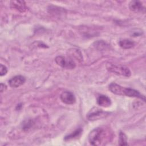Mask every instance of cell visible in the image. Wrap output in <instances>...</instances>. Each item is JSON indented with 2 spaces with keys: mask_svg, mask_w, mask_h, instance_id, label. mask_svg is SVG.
<instances>
[{
  "mask_svg": "<svg viewBox=\"0 0 146 146\" xmlns=\"http://www.w3.org/2000/svg\"><path fill=\"white\" fill-rule=\"evenodd\" d=\"M106 133L104 129L98 127L93 129L89 134L88 140L93 145H100L104 144Z\"/></svg>",
  "mask_w": 146,
  "mask_h": 146,
  "instance_id": "obj_1",
  "label": "cell"
},
{
  "mask_svg": "<svg viewBox=\"0 0 146 146\" xmlns=\"http://www.w3.org/2000/svg\"><path fill=\"white\" fill-rule=\"evenodd\" d=\"M107 69L115 74L129 77L131 75L129 69L123 65H117L111 63H107L106 64Z\"/></svg>",
  "mask_w": 146,
  "mask_h": 146,
  "instance_id": "obj_2",
  "label": "cell"
},
{
  "mask_svg": "<svg viewBox=\"0 0 146 146\" xmlns=\"http://www.w3.org/2000/svg\"><path fill=\"white\" fill-rule=\"evenodd\" d=\"M109 114L110 112H108L104 111L97 107H94L88 112L86 117L90 121H95L106 117Z\"/></svg>",
  "mask_w": 146,
  "mask_h": 146,
  "instance_id": "obj_3",
  "label": "cell"
},
{
  "mask_svg": "<svg viewBox=\"0 0 146 146\" xmlns=\"http://www.w3.org/2000/svg\"><path fill=\"white\" fill-rule=\"evenodd\" d=\"M56 64L63 68L72 69L75 67V63L72 59L66 60L65 58L62 56H58L55 59Z\"/></svg>",
  "mask_w": 146,
  "mask_h": 146,
  "instance_id": "obj_4",
  "label": "cell"
},
{
  "mask_svg": "<svg viewBox=\"0 0 146 146\" xmlns=\"http://www.w3.org/2000/svg\"><path fill=\"white\" fill-rule=\"evenodd\" d=\"M62 102L66 104H73L75 103L76 98L74 94L70 91H64L60 96Z\"/></svg>",
  "mask_w": 146,
  "mask_h": 146,
  "instance_id": "obj_5",
  "label": "cell"
},
{
  "mask_svg": "<svg viewBox=\"0 0 146 146\" xmlns=\"http://www.w3.org/2000/svg\"><path fill=\"white\" fill-rule=\"evenodd\" d=\"M125 95L129 97H135L142 99L143 101H145V96L141 94L138 91L131 88H126L124 87L123 90V96Z\"/></svg>",
  "mask_w": 146,
  "mask_h": 146,
  "instance_id": "obj_6",
  "label": "cell"
},
{
  "mask_svg": "<svg viewBox=\"0 0 146 146\" xmlns=\"http://www.w3.org/2000/svg\"><path fill=\"white\" fill-rule=\"evenodd\" d=\"M26 78L22 75H17L11 78L8 82L9 86L13 88H17L25 83Z\"/></svg>",
  "mask_w": 146,
  "mask_h": 146,
  "instance_id": "obj_7",
  "label": "cell"
},
{
  "mask_svg": "<svg viewBox=\"0 0 146 146\" xmlns=\"http://www.w3.org/2000/svg\"><path fill=\"white\" fill-rule=\"evenodd\" d=\"M129 8L131 11L139 13L143 12L145 11V7L143 6V4L137 1H131L129 4Z\"/></svg>",
  "mask_w": 146,
  "mask_h": 146,
  "instance_id": "obj_8",
  "label": "cell"
},
{
  "mask_svg": "<svg viewBox=\"0 0 146 146\" xmlns=\"http://www.w3.org/2000/svg\"><path fill=\"white\" fill-rule=\"evenodd\" d=\"M11 7L20 12H25L26 9V3L24 1H12L10 2Z\"/></svg>",
  "mask_w": 146,
  "mask_h": 146,
  "instance_id": "obj_9",
  "label": "cell"
},
{
  "mask_svg": "<svg viewBox=\"0 0 146 146\" xmlns=\"http://www.w3.org/2000/svg\"><path fill=\"white\" fill-rule=\"evenodd\" d=\"M98 105L103 107H108L111 106V101L110 98L104 95H100L97 98Z\"/></svg>",
  "mask_w": 146,
  "mask_h": 146,
  "instance_id": "obj_10",
  "label": "cell"
},
{
  "mask_svg": "<svg viewBox=\"0 0 146 146\" xmlns=\"http://www.w3.org/2000/svg\"><path fill=\"white\" fill-rule=\"evenodd\" d=\"M123 88L124 87H122L115 83H111L108 86V88L112 93L121 96H123Z\"/></svg>",
  "mask_w": 146,
  "mask_h": 146,
  "instance_id": "obj_11",
  "label": "cell"
},
{
  "mask_svg": "<svg viewBox=\"0 0 146 146\" xmlns=\"http://www.w3.org/2000/svg\"><path fill=\"white\" fill-rule=\"evenodd\" d=\"M119 46L124 49H129L133 47L135 45V43L129 39H123L120 40L119 42Z\"/></svg>",
  "mask_w": 146,
  "mask_h": 146,
  "instance_id": "obj_12",
  "label": "cell"
},
{
  "mask_svg": "<svg viewBox=\"0 0 146 146\" xmlns=\"http://www.w3.org/2000/svg\"><path fill=\"white\" fill-rule=\"evenodd\" d=\"M94 46L95 48L99 51L107 50L109 47V45L103 40H97L95 42Z\"/></svg>",
  "mask_w": 146,
  "mask_h": 146,
  "instance_id": "obj_13",
  "label": "cell"
},
{
  "mask_svg": "<svg viewBox=\"0 0 146 146\" xmlns=\"http://www.w3.org/2000/svg\"><path fill=\"white\" fill-rule=\"evenodd\" d=\"M82 132V128H79L77 129L76 130H75V131H74L72 133H70V135L66 136L64 137V140L68 141V140H70L71 139H76V138L78 137L81 135Z\"/></svg>",
  "mask_w": 146,
  "mask_h": 146,
  "instance_id": "obj_14",
  "label": "cell"
},
{
  "mask_svg": "<svg viewBox=\"0 0 146 146\" xmlns=\"http://www.w3.org/2000/svg\"><path fill=\"white\" fill-rule=\"evenodd\" d=\"M119 144L120 145H126L128 144L127 143V136L123 132H120L119 133Z\"/></svg>",
  "mask_w": 146,
  "mask_h": 146,
  "instance_id": "obj_15",
  "label": "cell"
},
{
  "mask_svg": "<svg viewBox=\"0 0 146 146\" xmlns=\"http://www.w3.org/2000/svg\"><path fill=\"white\" fill-rule=\"evenodd\" d=\"M7 72V70L6 66H3V64H1L0 65V75L1 76H3L6 74Z\"/></svg>",
  "mask_w": 146,
  "mask_h": 146,
  "instance_id": "obj_16",
  "label": "cell"
},
{
  "mask_svg": "<svg viewBox=\"0 0 146 146\" xmlns=\"http://www.w3.org/2000/svg\"><path fill=\"white\" fill-rule=\"evenodd\" d=\"M142 34V31H133L132 32V35L134 36H139L140 35Z\"/></svg>",
  "mask_w": 146,
  "mask_h": 146,
  "instance_id": "obj_17",
  "label": "cell"
},
{
  "mask_svg": "<svg viewBox=\"0 0 146 146\" xmlns=\"http://www.w3.org/2000/svg\"><path fill=\"white\" fill-rule=\"evenodd\" d=\"M6 89V86L3 84V83H1V85H0V91L1 92L5 91V90Z\"/></svg>",
  "mask_w": 146,
  "mask_h": 146,
  "instance_id": "obj_18",
  "label": "cell"
}]
</instances>
